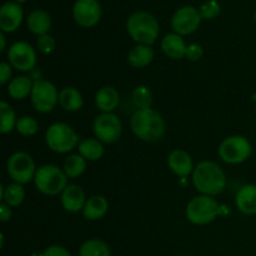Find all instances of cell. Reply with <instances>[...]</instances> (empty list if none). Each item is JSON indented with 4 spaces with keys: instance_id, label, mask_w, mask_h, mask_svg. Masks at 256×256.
<instances>
[{
    "instance_id": "obj_1",
    "label": "cell",
    "mask_w": 256,
    "mask_h": 256,
    "mask_svg": "<svg viewBox=\"0 0 256 256\" xmlns=\"http://www.w3.org/2000/svg\"><path fill=\"white\" fill-rule=\"evenodd\" d=\"M130 128L135 136L146 142L162 140L166 130L162 116L152 108L138 109L130 119Z\"/></svg>"
},
{
    "instance_id": "obj_2",
    "label": "cell",
    "mask_w": 256,
    "mask_h": 256,
    "mask_svg": "<svg viewBox=\"0 0 256 256\" xmlns=\"http://www.w3.org/2000/svg\"><path fill=\"white\" fill-rule=\"evenodd\" d=\"M192 184L202 195L216 196L225 190L226 176L216 162L204 160L192 172Z\"/></svg>"
},
{
    "instance_id": "obj_3",
    "label": "cell",
    "mask_w": 256,
    "mask_h": 256,
    "mask_svg": "<svg viewBox=\"0 0 256 256\" xmlns=\"http://www.w3.org/2000/svg\"><path fill=\"white\" fill-rule=\"evenodd\" d=\"M128 34L138 44L152 46L159 36L160 26L156 18L148 12H136L126 22Z\"/></svg>"
},
{
    "instance_id": "obj_4",
    "label": "cell",
    "mask_w": 256,
    "mask_h": 256,
    "mask_svg": "<svg viewBox=\"0 0 256 256\" xmlns=\"http://www.w3.org/2000/svg\"><path fill=\"white\" fill-rule=\"evenodd\" d=\"M68 179L64 170L60 169L56 165H42L36 170L34 178V184L36 189L44 195H55L62 194L68 186Z\"/></svg>"
},
{
    "instance_id": "obj_5",
    "label": "cell",
    "mask_w": 256,
    "mask_h": 256,
    "mask_svg": "<svg viewBox=\"0 0 256 256\" xmlns=\"http://www.w3.org/2000/svg\"><path fill=\"white\" fill-rule=\"evenodd\" d=\"M185 214L192 224L208 225L220 214V205L212 196L200 194L188 202Z\"/></svg>"
},
{
    "instance_id": "obj_6",
    "label": "cell",
    "mask_w": 256,
    "mask_h": 256,
    "mask_svg": "<svg viewBox=\"0 0 256 256\" xmlns=\"http://www.w3.org/2000/svg\"><path fill=\"white\" fill-rule=\"evenodd\" d=\"M45 142L50 150L58 154H66L78 148L79 136L70 125L65 122H55L50 125L45 132Z\"/></svg>"
},
{
    "instance_id": "obj_7",
    "label": "cell",
    "mask_w": 256,
    "mask_h": 256,
    "mask_svg": "<svg viewBox=\"0 0 256 256\" xmlns=\"http://www.w3.org/2000/svg\"><path fill=\"white\" fill-rule=\"evenodd\" d=\"M218 152L222 162L230 165H238L249 159L252 152V148L245 136L232 135L222 140Z\"/></svg>"
},
{
    "instance_id": "obj_8",
    "label": "cell",
    "mask_w": 256,
    "mask_h": 256,
    "mask_svg": "<svg viewBox=\"0 0 256 256\" xmlns=\"http://www.w3.org/2000/svg\"><path fill=\"white\" fill-rule=\"evenodd\" d=\"M35 162L30 154L25 152H16L8 159L6 172L12 182L18 184H28L34 180L36 174Z\"/></svg>"
},
{
    "instance_id": "obj_9",
    "label": "cell",
    "mask_w": 256,
    "mask_h": 256,
    "mask_svg": "<svg viewBox=\"0 0 256 256\" xmlns=\"http://www.w3.org/2000/svg\"><path fill=\"white\" fill-rule=\"evenodd\" d=\"M30 102L36 112H50L59 104V92L49 80L36 79L30 94Z\"/></svg>"
},
{
    "instance_id": "obj_10",
    "label": "cell",
    "mask_w": 256,
    "mask_h": 256,
    "mask_svg": "<svg viewBox=\"0 0 256 256\" xmlns=\"http://www.w3.org/2000/svg\"><path fill=\"white\" fill-rule=\"evenodd\" d=\"M92 132L102 144H112L122 135V120L114 112H100L92 122Z\"/></svg>"
},
{
    "instance_id": "obj_11",
    "label": "cell",
    "mask_w": 256,
    "mask_h": 256,
    "mask_svg": "<svg viewBox=\"0 0 256 256\" xmlns=\"http://www.w3.org/2000/svg\"><path fill=\"white\" fill-rule=\"evenodd\" d=\"M8 60L19 72H32L36 65V52L26 42H16L8 49Z\"/></svg>"
},
{
    "instance_id": "obj_12",
    "label": "cell",
    "mask_w": 256,
    "mask_h": 256,
    "mask_svg": "<svg viewBox=\"0 0 256 256\" xmlns=\"http://www.w3.org/2000/svg\"><path fill=\"white\" fill-rule=\"evenodd\" d=\"M200 12L194 6H182L174 12L172 18V28L174 32L182 35H190L200 26L202 22Z\"/></svg>"
},
{
    "instance_id": "obj_13",
    "label": "cell",
    "mask_w": 256,
    "mask_h": 256,
    "mask_svg": "<svg viewBox=\"0 0 256 256\" xmlns=\"http://www.w3.org/2000/svg\"><path fill=\"white\" fill-rule=\"evenodd\" d=\"M72 16L82 28H92L102 18V6L98 0H76L72 6Z\"/></svg>"
},
{
    "instance_id": "obj_14",
    "label": "cell",
    "mask_w": 256,
    "mask_h": 256,
    "mask_svg": "<svg viewBox=\"0 0 256 256\" xmlns=\"http://www.w3.org/2000/svg\"><path fill=\"white\" fill-rule=\"evenodd\" d=\"M24 12L16 2H6L0 8V29L2 32H12L19 29Z\"/></svg>"
},
{
    "instance_id": "obj_15",
    "label": "cell",
    "mask_w": 256,
    "mask_h": 256,
    "mask_svg": "<svg viewBox=\"0 0 256 256\" xmlns=\"http://www.w3.org/2000/svg\"><path fill=\"white\" fill-rule=\"evenodd\" d=\"M168 165L174 174L180 178H186L194 172V164L189 152L182 149H175L168 156Z\"/></svg>"
},
{
    "instance_id": "obj_16",
    "label": "cell",
    "mask_w": 256,
    "mask_h": 256,
    "mask_svg": "<svg viewBox=\"0 0 256 256\" xmlns=\"http://www.w3.org/2000/svg\"><path fill=\"white\" fill-rule=\"evenodd\" d=\"M62 205L68 212H82L86 202V196L85 192L79 185L70 184L65 188L64 192H62Z\"/></svg>"
},
{
    "instance_id": "obj_17",
    "label": "cell",
    "mask_w": 256,
    "mask_h": 256,
    "mask_svg": "<svg viewBox=\"0 0 256 256\" xmlns=\"http://www.w3.org/2000/svg\"><path fill=\"white\" fill-rule=\"evenodd\" d=\"M162 49L168 58L172 60H179L186 56L188 45L182 35L176 32H170L162 38Z\"/></svg>"
},
{
    "instance_id": "obj_18",
    "label": "cell",
    "mask_w": 256,
    "mask_h": 256,
    "mask_svg": "<svg viewBox=\"0 0 256 256\" xmlns=\"http://www.w3.org/2000/svg\"><path fill=\"white\" fill-rule=\"evenodd\" d=\"M235 204L240 212L245 215L256 214V185L248 184L240 188L235 196Z\"/></svg>"
},
{
    "instance_id": "obj_19",
    "label": "cell",
    "mask_w": 256,
    "mask_h": 256,
    "mask_svg": "<svg viewBox=\"0 0 256 256\" xmlns=\"http://www.w3.org/2000/svg\"><path fill=\"white\" fill-rule=\"evenodd\" d=\"M120 102V95L112 86H102L95 95V105L102 112H112Z\"/></svg>"
},
{
    "instance_id": "obj_20",
    "label": "cell",
    "mask_w": 256,
    "mask_h": 256,
    "mask_svg": "<svg viewBox=\"0 0 256 256\" xmlns=\"http://www.w3.org/2000/svg\"><path fill=\"white\" fill-rule=\"evenodd\" d=\"M108 210H109L108 200L102 195H95V196H92L86 200L84 209H82V215L86 220L95 222V220L104 218Z\"/></svg>"
},
{
    "instance_id": "obj_21",
    "label": "cell",
    "mask_w": 256,
    "mask_h": 256,
    "mask_svg": "<svg viewBox=\"0 0 256 256\" xmlns=\"http://www.w3.org/2000/svg\"><path fill=\"white\" fill-rule=\"evenodd\" d=\"M26 22L30 32L38 36L48 34V32L52 28V18L45 10L42 9L32 10L28 16Z\"/></svg>"
},
{
    "instance_id": "obj_22",
    "label": "cell",
    "mask_w": 256,
    "mask_h": 256,
    "mask_svg": "<svg viewBox=\"0 0 256 256\" xmlns=\"http://www.w3.org/2000/svg\"><path fill=\"white\" fill-rule=\"evenodd\" d=\"M152 59H154V50L150 45L138 44L128 52V62L136 69L148 66Z\"/></svg>"
},
{
    "instance_id": "obj_23",
    "label": "cell",
    "mask_w": 256,
    "mask_h": 256,
    "mask_svg": "<svg viewBox=\"0 0 256 256\" xmlns=\"http://www.w3.org/2000/svg\"><path fill=\"white\" fill-rule=\"evenodd\" d=\"M59 104L66 112H78L84 105V99L82 92L76 88L68 86L60 90Z\"/></svg>"
},
{
    "instance_id": "obj_24",
    "label": "cell",
    "mask_w": 256,
    "mask_h": 256,
    "mask_svg": "<svg viewBox=\"0 0 256 256\" xmlns=\"http://www.w3.org/2000/svg\"><path fill=\"white\" fill-rule=\"evenodd\" d=\"M34 82L29 76H16L8 84V94L15 100H22L30 96Z\"/></svg>"
},
{
    "instance_id": "obj_25",
    "label": "cell",
    "mask_w": 256,
    "mask_h": 256,
    "mask_svg": "<svg viewBox=\"0 0 256 256\" xmlns=\"http://www.w3.org/2000/svg\"><path fill=\"white\" fill-rule=\"evenodd\" d=\"M78 152L85 160L96 162V160L102 159L104 155V145L100 140L89 138V139H84L79 142Z\"/></svg>"
},
{
    "instance_id": "obj_26",
    "label": "cell",
    "mask_w": 256,
    "mask_h": 256,
    "mask_svg": "<svg viewBox=\"0 0 256 256\" xmlns=\"http://www.w3.org/2000/svg\"><path fill=\"white\" fill-rule=\"evenodd\" d=\"M2 192V199L4 200L5 204L9 205L10 208H16L22 204L25 199V190L22 184L18 182H12L6 188H0Z\"/></svg>"
},
{
    "instance_id": "obj_27",
    "label": "cell",
    "mask_w": 256,
    "mask_h": 256,
    "mask_svg": "<svg viewBox=\"0 0 256 256\" xmlns=\"http://www.w3.org/2000/svg\"><path fill=\"white\" fill-rule=\"evenodd\" d=\"M16 115L12 105L6 102H0V132L9 134L16 128Z\"/></svg>"
},
{
    "instance_id": "obj_28",
    "label": "cell",
    "mask_w": 256,
    "mask_h": 256,
    "mask_svg": "<svg viewBox=\"0 0 256 256\" xmlns=\"http://www.w3.org/2000/svg\"><path fill=\"white\" fill-rule=\"evenodd\" d=\"M110 248L100 239H90L80 246L79 256H110Z\"/></svg>"
},
{
    "instance_id": "obj_29",
    "label": "cell",
    "mask_w": 256,
    "mask_h": 256,
    "mask_svg": "<svg viewBox=\"0 0 256 256\" xmlns=\"http://www.w3.org/2000/svg\"><path fill=\"white\" fill-rule=\"evenodd\" d=\"M85 169H86V160L80 154H72L65 159L64 172L70 179L79 178L80 175L84 174Z\"/></svg>"
},
{
    "instance_id": "obj_30",
    "label": "cell",
    "mask_w": 256,
    "mask_h": 256,
    "mask_svg": "<svg viewBox=\"0 0 256 256\" xmlns=\"http://www.w3.org/2000/svg\"><path fill=\"white\" fill-rule=\"evenodd\" d=\"M132 100L138 109H148L152 108V92L145 85H139L134 89L132 94Z\"/></svg>"
},
{
    "instance_id": "obj_31",
    "label": "cell",
    "mask_w": 256,
    "mask_h": 256,
    "mask_svg": "<svg viewBox=\"0 0 256 256\" xmlns=\"http://www.w3.org/2000/svg\"><path fill=\"white\" fill-rule=\"evenodd\" d=\"M38 129H39L38 122L29 115L19 118L16 122V128H15V130L22 136H32V135L36 134Z\"/></svg>"
},
{
    "instance_id": "obj_32",
    "label": "cell",
    "mask_w": 256,
    "mask_h": 256,
    "mask_svg": "<svg viewBox=\"0 0 256 256\" xmlns=\"http://www.w3.org/2000/svg\"><path fill=\"white\" fill-rule=\"evenodd\" d=\"M199 12L202 19H215L220 14V12H222V6H220V4L216 0H208V2H205L200 6Z\"/></svg>"
},
{
    "instance_id": "obj_33",
    "label": "cell",
    "mask_w": 256,
    "mask_h": 256,
    "mask_svg": "<svg viewBox=\"0 0 256 256\" xmlns=\"http://www.w3.org/2000/svg\"><path fill=\"white\" fill-rule=\"evenodd\" d=\"M38 49L42 54L44 55H49L54 52L55 49V39L49 34H45L42 35V36L38 38Z\"/></svg>"
},
{
    "instance_id": "obj_34",
    "label": "cell",
    "mask_w": 256,
    "mask_h": 256,
    "mask_svg": "<svg viewBox=\"0 0 256 256\" xmlns=\"http://www.w3.org/2000/svg\"><path fill=\"white\" fill-rule=\"evenodd\" d=\"M202 55H204V49H202V45L195 44V42L188 45L186 56L185 58H186V59H189L190 62H198V60L202 59Z\"/></svg>"
},
{
    "instance_id": "obj_35",
    "label": "cell",
    "mask_w": 256,
    "mask_h": 256,
    "mask_svg": "<svg viewBox=\"0 0 256 256\" xmlns=\"http://www.w3.org/2000/svg\"><path fill=\"white\" fill-rule=\"evenodd\" d=\"M12 65L9 62H2L0 64V84L5 85L10 82V78H12Z\"/></svg>"
},
{
    "instance_id": "obj_36",
    "label": "cell",
    "mask_w": 256,
    "mask_h": 256,
    "mask_svg": "<svg viewBox=\"0 0 256 256\" xmlns=\"http://www.w3.org/2000/svg\"><path fill=\"white\" fill-rule=\"evenodd\" d=\"M42 256H72V254L68 252V249L60 246V245H52L45 249Z\"/></svg>"
},
{
    "instance_id": "obj_37",
    "label": "cell",
    "mask_w": 256,
    "mask_h": 256,
    "mask_svg": "<svg viewBox=\"0 0 256 256\" xmlns=\"http://www.w3.org/2000/svg\"><path fill=\"white\" fill-rule=\"evenodd\" d=\"M10 219H12V209L8 204L2 202L0 204V220H2V222H6Z\"/></svg>"
},
{
    "instance_id": "obj_38",
    "label": "cell",
    "mask_w": 256,
    "mask_h": 256,
    "mask_svg": "<svg viewBox=\"0 0 256 256\" xmlns=\"http://www.w3.org/2000/svg\"><path fill=\"white\" fill-rule=\"evenodd\" d=\"M5 44H6V42H5L4 32H2V34H0V52H4V50H5Z\"/></svg>"
},
{
    "instance_id": "obj_39",
    "label": "cell",
    "mask_w": 256,
    "mask_h": 256,
    "mask_svg": "<svg viewBox=\"0 0 256 256\" xmlns=\"http://www.w3.org/2000/svg\"><path fill=\"white\" fill-rule=\"evenodd\" d=\"M15 2H19V4H20V2H26V0H15Z\"/></svg>"
},
{
    "instance_id": "obj_40",
    "label": "cell",
    "mask_w": 256,
    "mask_h": 256,
    "mask_svg": "<svg viewBox=\"0 0 256 256\" xmlns=\"http://www.w3.org/2000/svg\"><path fill=\"white\" fill-rule=\"evenodd\" d=\"M254 18H255V22H256V12H255V16Z\"/></svg>"
}]
</instances>
